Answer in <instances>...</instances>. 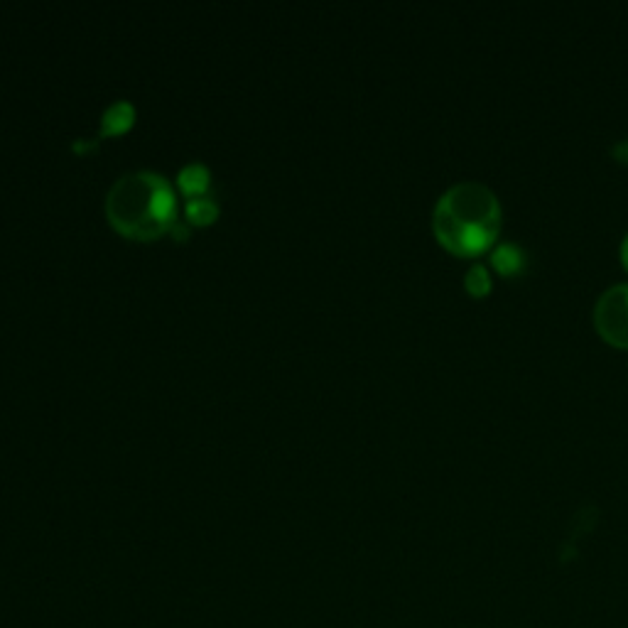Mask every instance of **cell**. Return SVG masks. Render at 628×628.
Returning a JSON list of instances; mask_svg holds the SVG:
<instances>
[{
    "mask_svg": "<svg viewBox=\"0 0 628 628\" xmlns=\"http://www.w3.org/2000/svg\"><path fill=\"white\" fill-rule=\"evenodd\" d=\"M464 288L471 297H486L494 288V280H491L489 268L484 263H474L471 268L464 273Z\"/></svg>",
    "mask_w": 628,
    "mask_h": 628,
    "instance_id": "8",
    "label": "cell"
},
{
    "mask_svg": "<svg viewBox=\"0 0 628 628\" xmlns=\"http://www.w3.org/2000/svg\"><path fill=\"white\" fill-rule=\"evenodd\" d=\"M184 214L194 224H207V221H214V216L219 214V204H216V199L211 194H199V197L187 199Z\"/></svg>",
    "mask_w": 628,
    "mask_h": 628,
    "instance_id": "7",
    "label": "cell"
},
{
    "mask_svg": "<svg viewBox=\"0 0 628 628\" xmlns=\"http://www.w3.org/2000/svg\"><path fill=\"white\" fill-rule=\"evenodd\" d=\"M491 265L498 275L503 278H513V275H521L528 268V253L523 251V246L513 241H501L491 248Z\"/></svg>",
    "mask_w": 628,
    "mask_h": 628,
    "instance_id": "4",
    "label": "cell"
},
{
    "mask_svg": "<svg viewBox=\"0 0 628 628\" xmlns=\"http://www.w3.org/2000/svg\"><path fill=\"white\" fill-rule=\"evenodd\" d=\"M108 221L128 238L187 236L177 216L175 187L153 170H135L118 177L106 194Z\"/></svg>",
    "mask_w": 628,
    "mask_h": 628,
    "instance_id": "2",
    "label": "cell"
},
{
    "mask_svg": "<svg viewBox=\"0 0 628 628\" xmlns=\"http://www.w3.org/2000/svg\"><path fill=\"white\" fill-rule=\"evenodd\" d=\"M621 263H624V268L628 270V234L624 236V241H621Z\"/></svg>",
    "mask_w": 628,
    "mask_h": 628,
    "instance_id": "10",
    "label": "cell"
},
{
    "mask_svg": "<svg viewBox=\"0 0 628 628\" xmlns=\"http://www.w3.org/2000/svg\"><path fill=\"white\" fill-rule=\"evenodd\" d=\"M611 155H614L619 162H624V165H628V138L614 143V148H611Z\"/></svg>",
    "mask_w": 628,
    "mask_h": 628,
    "instance_id": "9",
    "label": "cell"
},
{
    "mask_svg": "<svg viewBox=\"0 0 628 628\" xmlns=\"http://www.w3.org/2000/svg\"><path fill=\"white\" fill-rule=\"evenodd\" d=\"M133 116L135 111L128 101H118V104L108 106L104 113V123H101V138H104V135H116L126 131L133 123Z\"/></svg>",
    "mask_w": 628,
    "mask_h": 628,
    "instance_id": "6",
    "label": "cell"
},
{
    "mask_svg": "<svg viewBox=\"0 0 628 628\" xmlns=\"http://www.w3.org/2000/svg\"><path fill=\"white\" fill-rule=\"evenodd\" d=\"M503 214L496 192L481 182H457L442 192L432 211V231L449 253L481 256L496 246Z\"/></svg>",
    "mask_w": 628,
    "mask_h": 628,
    "instance_id": "1",
    "label": "cell"
},
{
    "mask_svg": "<svg viewBox=\"0 0 628 628\" xmlns=\"http://www.w3.org/2000/svg\"><path fill=\"white\" fill-rule=\"evenodd\" d=\"M177 182H180L182 192L192 199V197H199V194H207L211 177H209L207 167L199 165V162H192V165L182 167Z\"/></svg>",
    "mask_w": 628,
    "mask_h": 628,
    "instance_id": "5",
    "label": "cell"
},
{
    "mask_svg": "<svg viewBox=\"0 0 628 628\" xmlns=\"http://www.w3.org/2000/svg\"><path fill=\"white\" fill-rule=\"evenodd\" d=\"M594 327L604 341L628 349V283L611 285L594 305Z\"/></svg>",
    "mask_w": 628,
    "mask_h": 628,
    "instance_id": "3",
    "label": "cell"
}]
</instances>
